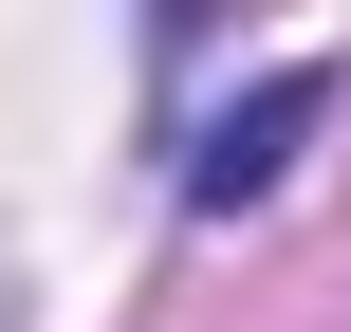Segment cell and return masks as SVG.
<instances>
[{
  "label": "cell",
  "instance_id": "cell-1",
  "mask_svg": "<svg viewBox=\"0 0 351 332\" xmlns=\"http://www.w3.org/2000/svg\"><path fill=\"white\" fill-rule=\"evenodd\" d=\"M315 111H333V74H315V55H278L241 111H204V129H185V203H204V222L278 203V166H296V129H315Z\"/></svg>",
  "mask_w": 351,
  "mask_h": 332
}]
</instances>
